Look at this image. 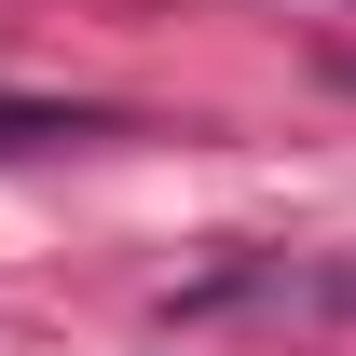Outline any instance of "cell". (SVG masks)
Listing matches in <instances>:
<instances>
[{
  "mask_svg": "<svg viewBox=\"0 0 356 356\" xmlns=\"http://www.w3.org/2000/svg\"><path fill=\"white\" fill-rule=\"evenodd\" d=\"M192 315H356V261H247L192 288Z\"/></svg>",
  "mask_w": 356,
  "mask_h": 356,
  "instance_id": "6da1fadb",
  "label": "cell"
},
{
  "mask_svg": "<svg viewBox=\"0 0 356 356\" xmlns=\"http://www.w3.org/2000/svg\"><path fill=\"white\" fill-rule=\"evenodd\" d=\"M28 137H96L83 110H0V151H28Z\"/></svg>",
  "mask_w": 356,
  "mask_h": 356,
  "instance_id": "7a4b0ae2",
  "label": "cell"
}]
</instances>
